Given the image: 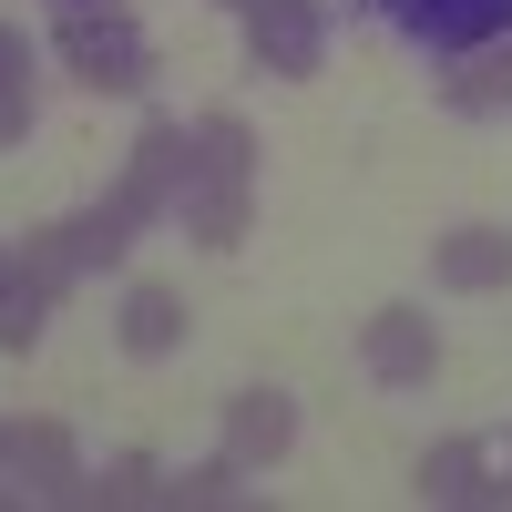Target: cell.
Here are the masks:
<instances>
[{
	"label": "cell",
	"mask_w": 512,
	"mask_h": 512,
	"mask_svg": "<svg viewBox=\"0 0 512 512\" xmlns=\"http://www.w3.org/2000/svg\"><path fill=\"white\" fill-rule=\"evenodd\" d=\"M62 62H72L82 93H144V72H154L134 11H93V0H72V11H62Z\"/></svg>",
	"instance_id": "1"
},
{
	"label": "cell",
	"mask_w": 512,
	"mask_h": 512,
	"mask_svg": "<svg viewBox=\"0 0 512 512\" xmlns=\"http://www.w3.org/2000/svg\"><path fill=\"white\" fill-rule=\"evenodd\" d=\"M123 246H134V216H123V205H82V216H62V226L21 236V267L62 287V277H82V267H113Z\"/></svg>",
	"instance_id": "2"
},
{
	"label": "cell",
	"mask_w": 512,
	"mask_h": 512,
	"mask_svg": "<svg viewBox=\"0 0 512 512\" xmlns=\"http://www.w3.org/2000/svg\"><path fill=\"white\" fill-rule=\"evenodd\" d=\"M369 11L420 52H482V41L512 31V0H369Z\"/></svg>",
	"instance_id": "3"
},
{
	"label": "cell",
	"mask_w": 512,
	"mask_h": 512,
	"mask_svg": "<svg viewBox=\"0 0 512 512\" xmlns=\"http://www.w3.org/2000/svg\"><path fill=\"white\" fill-rule=\"evenodd\" d=\"M318 52H328V0H256V11H246V62L256 72L308 82Z\"/></svg>",
	"instance_id": "4"
},
{
	"label": "cell",
	"mask_w": 512,
	"mask_h": 512,
	"mask_svg": "<svg viewBox=\"0 0 512 512\" xmlns=\"http://www.w3.org/2000/svg\"><path fill=\"white\" fill-rule=\"evenodd\" d=\"M185 154H195V134H175V123H144V134H134V154H123V185H113V205H123L134 226L175 216V195H185Z\"/></svg>",
	"instance_id": "5"
},
{
	"label": "cell",
	"mask_w": 512,
	"mask_h": 512,
	"mask_svg": "<svg viewBox=\"0 0 512 512\" xmlns=\"http://www.w3.org/2000/svg\"><path fill=\"white\" fill-rule=\"evenodd\" d=\"M359 359H369V379H390V390H420V379L441 369V328L420 308H379L359 328Z\"/></svg>",
	"instance_id": "6"
},
{
	"label": "cell",
	"mask_w": 512,
	"mask_h": 512,
	"mask_svg": "<svg viewBox=\"0 0 512 512\" xmlns=\"http://www.w3.org/2000/svg\"><path fill=\"white\" fill-rule=\"evenodd\" d=\"M246 185H256V175H236V164H195V154H185V195H175L185 236H195V246H236V236H246Z\"/></svg>",
	"instance_id": "7"
},
{
	"label": "cell",
	"mask_w": 512,
	"mask_h": 512,
	"mask_svg": "<svg viewBox=\"0 0 512 512\" xmlns=\"http://www.w3.org/2000/svg\"><path fill=\"white\" fill-rule=\"evenodd\" d=\"M431 277H441L451 297H492V287H512V236H502V226H451V236L431 246Z\"/></svg>",
	"instance_id": "8"
},
{
	"label": "cell",
	"mask_w": 512,
	"mask_h": 512,
	"mask_svg": "<svg viewBox=\"0 0 512 512\" xmlns=\"http://www.w3.org/2000/svg\"><path fill=\"white\" fill-rule=\"evenodd\" d=\"M0 472H21L31 492H62L72 502V482H82L72 431H62V420H11V431H0Z\"/></svg>",
	"instance_id": "9"
},
{
	"label": "cell",
	"mask_w": 512,
	"mask_h": 512,
	"mask_svg": "<svg viewBox=\"0 0 512 512\" xmlns=\"http://www.w3.org/2000/svg\"><path fill=\"white\" fill-rule=\"evenodd\" d=\"M287 441H297V400L287 390H236L226 400V451L246 461V472L256 461H287Z\"/></svg>",
	"instance_id": "10"
},
{
	"label": "cell",
	"mask_w": 512,
	"mask_h": 512,
	"mask_svg": "<svg viewBox=\"0 0 512 512\" xmlns=\"http://www.w3.org/2000/svg\"><path fill=\"white\" fill-rule=\"evenodd\" d=\"M175 338H185V297L175 287H134V297H123V349H134V359H164Z\"/></svg>",
	"instance_id": "11"
},
{
	"label": "cell",
	"mask_w": 512,
	"mask_h": 512,
	"mask_svg": "<svg viewBox=\"0 0 512 512\" xmlns=\"http://www.w3.org/2000/svg\"><path fill=\"white\" fill-rule=\"evenodd\" d=\"M502 482H482V441H441L420 461V502H492Z\"/></svg>",
	"instance_id": "12"
},
{
	"label": "cell",
	"mask_w": 512,
	"mask_h": 512,
	"mask_svg": "<svg viewBox=\"0 0 512 512\" xmlns=\"http://www.w3.org/2000/svg\"><path fill=\"white\" fill-rule=\"evenodd\" d=\"M441 103H451V113H512V41H502V52H482L472 72H451Z\"/></svg>",
	"instance_id": "13"
},
{
	"label": "cell",
	"mask_w": 512,
	"mask_h": 512,
	"mask_svg": "<svg viewBox=\"0 0 512 512\" xmlns=\"http://www.w3.org/2000/svg\"><path fill=\"white\" fill-rule=\"evenodd\" d=\"M52 297H62V287H52V277H31V267H21L11 287H0V349H11V359H21L31 338H41V318H52Z\"/></svg>",
	"instance_id": "14"
},
{
	"label": "cell",
	"mask_w": 512,
	"mask_h": 512,
	"mask_svg": "<svg viewBox=\"0 0 512 512\" xmlns=\"http://www.w3.org/2000/svg\"><path fill=\"white\" fill-rule=\"evenodd\" d=\"M72 502H113V512H123V502H164V472H154L144 451H123L103 482H72Z\"/></svg>",
	"instance_id": "15"
},
{
	"label": "cell",
	"mask_w": 512,
	"mask_h": 512,
	"mask_svg": "<svg viewBox=\"0 0 512 512\" xmlns=\"http://www.w3.org/2000/svg\"><path fill=\"white\" fill-rule=\"evenodd\" d=\"M236 472H246L236 451L226 461H195V472H164V502H236Z\"/></svg>",
	"instance_id": "16"
},
{
	"label": "cell",
	"mask_w": 512,
	"mask_h": 512,
	"mask_svg": "<svg viewBox=\"0 0 512 512\" xmlns=\"http://www.w3.org/2000/svg\"><path fill=\"white\" fill-rule=\"evenodd\" d=\"M21 134H31V72L0 82V144H21Z\"/></svg>",
	"instance_id": "17"
},
{
	"label": "cell",
	"mask_w": 512,
	"mask_h": 512,
	"mask_svg": "<svg viewBox=\"0 0 512 512\" xmlns=\"http://www.w3.org/2000/svg\"><path fill=\"white\" fill-rule=\"evenodd\" d=\"M21 72H31V52H21V31L0 21V82H21Z\"/></svg>",
	"instance_id": "18"
},
{
	"label": "cell",
	"mask_w": 512,
	"mask_h": 512,
	"mask_svg": "<svg viewBox=\"0 0 512 512\" xmlns=\"http://www.w3.org/2000/svg\"><path fill=\"white\" fill-rule=\"evenodd\" d=\"M11 277H21V246H0V287H11Z\"/></svg>",
	"instance_id": "19"
},
{
	"label": "cell",
	"mask_w": 512,
	"mask_h": 512,
	"mask_svg": "<svg viewBox=\"0 0 512 512\" xmlns=\"http://www.w3.org/2000/svg\"><path fill=\"white\" fill-rule=\"evenodd\" d=\"M216 11H236V21H246V11H256V0H216Z\"/></svg>",
	"instance_id": "20"
}]
</instances>
